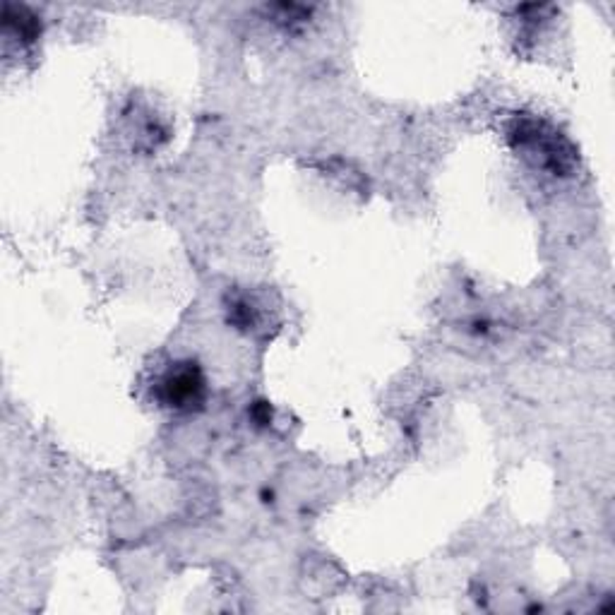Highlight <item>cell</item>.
Listing matches in <instances>:
<instances>
[{
    "label": "cell",
    "mask_w": 615,
    "mask_h": 615,
    "mask_svg": "<svg viewBox=\"0 0 615 615\" xmlns=\"http://www.w3.org/2000/svg\"><path fill=\"white\" fill-rule=\"evenodd\" d=\"M159 397L171 409H192L204 399V375L197 363H176L161 377Z\"/></svg>",
    "instance_id": "cell-1"
},
{
    "label": "cell",
    "mask_w": 615,
    "mask_h": 615,
    "mask_svg": "<svg viewBox=\"0 0 615 615\" xmlns=\"http://www.w3.org/2000/svg\"><path fill=\"white\" fill-rule=\"evenodd\" d=\"M5 24L17 31V36H22L24 41H34L36 34H39V22H36V17H34V15H29L27 10H22V8L17 10V17H13V15H10V10L5 8Z\"/></svg>",
    "instance_id": "cell-2"
},
{
    "label": "cell",
    "mask_w": 615,
    "mask_h": 615,
    "mask_svg": "<svg viewBox=\"0 0 615 615\" xmlns=\"http://www.w3.org/2000/svg\"><path fill=\"white\" fill-rule=\"evenodd\" d=\"M229 320L233 325H238V327H250L252 325V306H248L245 301H238L233 303V308H231V315Z\"/></svg>",
    "instance_id": "cell-3"
},
{
    "label": "cell",
    "mask_w": 615,
    "mask_h": 615,
    "mask_svg": "<svg viewBox=\"0 0 615 615\" xmlns=\"http://www.w3.org/2000/svg\"><path fill=\"white\" fill-rule=\"evenodd\" d=\"M250 416L257 420V423L260 425H267L272 420V409H270V404L267 402H255L252 404V409H250Z\"/></svg>",
    "instance_id": "cell-4"
}]
</instances>
